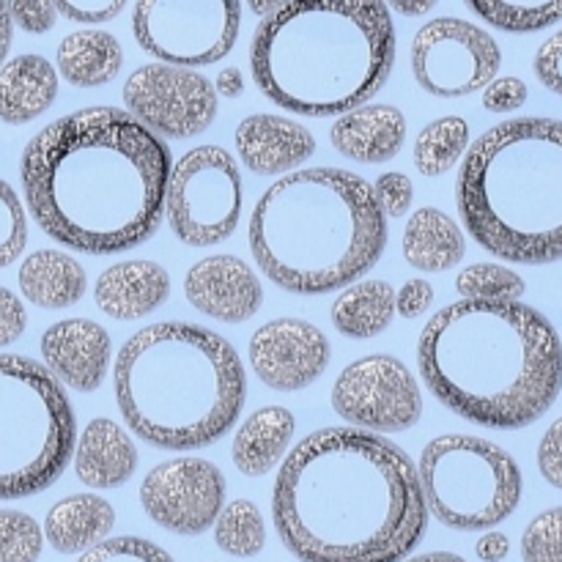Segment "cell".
<instances>
[{
    "label": "cell",
    "mask_w": 562,
    "mask_h": 562,
    "mask_svg": "<svg viewBox=\"0 0 562 562\" xmlns=\"http://www.w3.org/2000/svg\"><path fill=\"white\" fill-rule=\"evenodd\" d=\"M538 470L547 477V483L562 492V417L549 426L541 445H538Z\"/></svg>",
    "instance_id": "cell-43"
},
{
    "label": "cell",
    "mask_w": 562,
    "mask_h": 562,
    "mask_svg": "<svg viewBox=\"0 0 562 562\" xmlns=\"http://www.w3.org/2000/svg\"><path fill=\"white\" fill-rule=\"evenodd\" d=\"M236 154L256 176H285L316 154V137L300 121L256 113L236 126Z\"/></svg>",
    "instance_id": "cell-19"
},
{
    "label": "cell",
    "mask_w": 562,
    "mask_h": 562,
    "mask_svg": "<svg viewBox=\"0 0 562 562\" xmlns=\"http://www.w3.org/2000/svg\"><path fill=\"white\" fill-rule=\"evenodd\" d=\"M272 521L302 562H401L426 538L428 505L404 448L333 426L307 434L280 461Z\"/></svg>",
    "instance_id": "cell-2"
},
{
    "label": "cell",
    "mask_w": 562,
    "mask_h": 562,
    "mask_svg": "<svg viewBox=\"0 0 562 562\" xmlns=\"http://www.w3.org/2000/svg\"><path fill=\"white\" fill-rule=\"evenodd\" d=\"M333 409L362 431L401 434L423 417V393L398 357L371 355L346 366L335 379Z\"/></svg>",
    "instance_id": "cell-14"
},
{
    "label": "cell",
    "mask_w": 562,
    "mask_h": 562,
    "mask_svg": "<svg viewBox=\"0 0 562 562\" xmlns=\"http://www.w3.org/2000/svg\"><path fill=\"white\" fill-rule=\"evenodd\" d=\"M53 3L66 20L82 22V25H99V22L115 20L130 0H53Z\"/></svg>",
    "instance_id": "cell-40"
},
{
    "label": "cell",
    "mask_w": 562,
    "mask_h": 562,
    "mask_svg": "<svg viewBox=\"0 0 562 562\" xmlns=\"http://www.w3.org/2000/svg\"><path fill=\"white\" fill-rule=\"evenodd\" d=\"M247 241L278 289L318 296L376 267L387 247V217L373 184L351 170H291L258 198Z\"/></svg>",
    "instance_id": "cell-5"
},
{
    "label": "cell",
    "mask_w": 562,
    "mask_h": 562,
    "mask_svg": "<svg viewBox=\"0 0 562 562\" xmlns=\"http://www.w3.org/2000/svg\"><path fill=\"white\" fill-rule=\"evenodd\" d=\"M401 250L417 272H448L464 258L467 236L461 225L442 209L423 206L406 223Z\"/></svg>",
    "instance_id": "cell-26"
},
{
    "label": "cell",
    "mask_w": 562,
    "mask_h": 562,
    "mask_svg": "<svg viewBox=\"0 0 562 562\" xmlns=\"http://www.w3.org/2000/svg\"><path fill=\"white\" fill-rule=\"evenodd\" d=\"M461 223L510 263L562 261V121L510 119L483 132L456 181Z\"/></svg>",
    "instance_id": "cell-7"
},
{
    "label": "cell",
    "mask_w": 562,
    "mask_h": 562,
    "mask_svg": "<svg viewBox=\"0 0 562 562\" xmlns=\"http://www.w3.org/2000/svg\"><path fill=\"white\" fill-rule=\"evenodd\" d=\"M212 527L214 543L228 558H256L267 547V525L258 505L250 499H234L223 505Z\"/></svg>",
    "instance_id": "cell-31"
},
{
    "label": "cell",
    "mask_w": 562,
    "mask_h": 562,
    "mask_svg": "<svg viewBox=\"0 0 562 562\" xmlns=\"http://www.w3.org/2000/svg\"><path fill=\"white\" fill-rule=\"evenodd\" d=\"M470 148V124L461 115H442L423 126L420 135L415 137L412 148V162L423 176H445L464 159Z\"/></svg>",
    "instance_id": "cell-30"
},
{
    "label": "cell",
    "mask_w": 562,
    "mask_h": 562,
    "mask_svg": "<svg viewBox=\"0 0 562 562\" xmlns=\"http://www.w3.org/2000/svg\"><path fill=\"white\" fill-rule=\"evenodd\" d=\"M373 195H376L379 206H382L384 217H406L412 209V201H415V184L406 173H382L376 181H373Z\"/></svg>",
    "instance_id": "cell-38"
},
{
    "label": "cell",
    "mask_w": 562,
    "mask_h": 562,
    "mask_svg": "<svg viewBox=\"0 0 562 562\" xmlns=\"http://www.w3.org/2000/svg\"><path fill=\"white\" fill-rule=\"evenodd\" d=\"M58 71L44 55H16L0 64V121L27 124L53 108Z\"/></svg>",
    "instance_id": "cell-23"
},
{
    "label": "cell",
    "mask_w": 562,
    "mask_h": 562,
    "mask_svg": "<svg viewBox=\"0 0 562 562\" xmlns=\"http://www.w3.org/2000/svg\"><path fill=\"white\" fill-rule=\"evenodd\" d=\"M434 305V285L428 280L415 278L406 280L401 285V291H395V313L406 322L412 318H420L423 313H428V307Z\"/></svg>",
    "instance_id": "cell-44"
},
{
    "label": "cell",
    "mask_w": 562,
    "mask_h": 562,
    "mask_svg": "<svg viewBox=\"0 0 562 562\" xmlns=\"http://www.w3.org/2000/svg\"><path fill=\"white\" fill-rule=\"evenodd\" d=\"M126 428L159 450H201L239 420L247 373L223 335L187 322L137 329L113 366Z\"/></svg>",
    "instance_id": "cell-6"
},
{
    "label": "cell",
    "mask_w": 562,
    "mask_h": 562,
    "mask_svg": "<svg viewBox=\"0 0 562 562\" xmlns=\"http://www.w3.org/2000/svg\"><path fill=\"white\" fill-rule=\"evenodd\" d=\"M475 554L483 562H503L510 554V541L505 532H486L477 538Z\"/></svg>",
    "instance_id": "cell-46"
},
{
    "label": "cell",
    "mask_w": 562,
    "mask_h": 562,
    "mask_svg": "<svg viewBox=\"0 0 562 562\" xmlns=\"http://www.w3.org/2000/svg\"><path fill=\"white\" fill-rule=\"evenodd\" d=\"M77 562H176L157 543L146 541L137 536H121V538H104L97 547L86 549L77 558Z\"/></svg>",
    "instance_id": "cell-37"
},
{
    "label": "cell",
    "mask_w": 562,
    "mask_h": 562,
    "mask_svg": "<svg viewBox=\"0 0 562 562\" xmlns=\"http://www.w3.org/2000/svg\"><path fill=\"white\" fill-rule=\"evenodd\" d=\"M499 64L503 53L492 33L459 16H437L412 38V75L437 99L481 91L497 77Z\"/></svg>",
    "instance_id": "cell-12"
},
{
    "label": "cell",
    "mask_w": 562,
    "mask_h": 562,
    "mask_svg": "<svg viewBox=\"0 0 562 562\" xmlns=\"http://www.w3.org/2000/svg\"><path fill=\"white\" fill-rule=\"evenodd\" d=\"M428 514L459 532L494 530L521 503V470L499 445L467 434H442L417 461Z\"/></svg>",
    "instance_id": "cell-9"
},
{
    "label": "cell",
    "mask_w": 562,
    "mask_h": 562,
    "mask_svg": "<svg viewBox=\"0 0 562 562\" xmlns=\"http://www.w3.org/2000/svg\"><path fill=\"white\" fill-rule=\"evenodd\" d=\"M27 327V313L25 305L20 302V296L14 291L3 289L0 285V349L11 346L14 340L22 338Z\"/></svg>",
    "instance_id": "cell-45"
},
{
    "label": "cell",
    "mask_w": 562,
    "mask_h": 562,
    "mask_svg": "<svg viewBox=\"0 0 562 562\" xmlns=\"http://www.w3.org/2000/svg\"><path fill=\"white\" fill-rule=\"evenodd\" d=\"M212 86H214V91H217V97L239 99L241 93H245V75H241L236 66H228V69L220 71L217 80H214Z\"/></svg>",
    "instance_id": "cell-47"
},
{
    "label": "cell",
    "mask_w": 562,
    "mask_h": 562,
    "mask_svg": "<svg viewBox=\"0 0 562 562\" xmlns=\"http://www.w3.org/2000/svg\"><path fill=\"white\" fill-rule=\"evenodd\" d=\"M384 3L404 16H423V14H428V11H431L439 0H384Z\"/></svg>",
    "instance_id": "cell-48"
},
{
    "label": "cell",
    "mask_w": 562,
    "mask_h": 562,
    "mask_svg": "<svg viewBox=\"0 0 562 562\" xmlns=\"http://www.w3.org/2000/svg\"><path fill=\"white\" fill-rule=\"evenodd\" d=\"M296 420L285 406H263L252 412L234 434L231 459L245 477H263L285 459L294 439Z\"/></svg>",
    "instance_id": "cell-24"
},
{
    "label": "cell",
    "mask_w": 562,
    "mask_h": 562,
    "mask_svg": "<svg viewBox=\"0 0 562 562\" xmlns=\"http://www.w3.org/2000/svg\"><path fill=\"white\" fill-rule=\"evenodd\" d=\"M170 296V274L157 261H119L93 285L97 307L115 322H137L162 307Z\"/></svg>",
    "instance_id": "cell-20"
},
{
    "label": "cell",
    "mask_w": 562,
    "mask_h": 562,
    "mask_svg": "<svg viewBox=\"0 0 562 562\" xmlns=\"http://www.w3.org/2000/svg\"><path fill=\"white\" fill-rule=\"evenodd\" d=\"M456 291L461 300L514 302L525 296L527 285L519 272L503 267V263H472L459 272Z\"/></svg>",
    "instance_id": "cell-33"
},
{
    "label": "cell",
    "mask_w": 562,
    "mask_h": 562,
    "mask_svg": "<svg viewBox=\"0 0 562 562\" xmlns=\"http://www.w3.org/2000/svg\"><path fill=\"white\" fill-rule=\"evenodd\" d=\"M77 481L88 488H119L137 470V448L130 434L110 417H97L75 442Z\"/></svg>",
    "instance_id": "cell-22"
},
{
    "label": "cell",
    "mask_w": 562,
    "mask_h": 562,
    "mask_svg": "<svg viewBox=\"0 0 562 562\" xmlns=\"http://www.w3.org/2000/svg\"><path fill=\"white\" fill-rule=\"evenodd\" d=\"M417 368L453 415L519 431L558 401L562 344L554 324L525 302L461 300L423 327Z\"/></svg>",
    "instance_id": "cell-3"
},
{
    "label": "cell",
    "mask_w": 562,
    "mask_h": 562,
    "mask_svg": "<svg viewBox=\"0 0 562 562\" xmlns=\"http://www.w3.org/2000/svg\"><path fill=\"white\" fill-rule=\"evenodd\" d=\"M329 318L346 338H376L395 318V289L387 280H355L335 296Z\"/></svg>",
    "instance_id": "cell-29"
},
{
    "label": "cell",
    "mask_w": 562,
    "mask_h": 562,
    "mask_svg": "<svg viewBox=\"0 0 562 562\" xmlns=\"http://www.w3.org/2000/svg\"><path fill=\"white\" fill-rule=\"evenodd\" d=\"M11 31H14V25H11L9 9H5V0H0V64H3L5 55H9Z\"/></svg>",
    "instance_id": "cell-49"
},
{
    "label": "cell",
    "mask_w": 562,
    "mask_h": 562,
    "mask_svg": "<svg viewBox=\"0 0 562 562\" xmlns=\"http://www.w3.org/2000/svg\"><path fill=\"white\" fill-rule=\"evenodd\" d=\"M329 140L351 162H390L404 148L406 119L393 104L366 102L335 119L329 126Z\"/></svg>",
    "instance_id": "cell-21"
},
{
    "label": "cell",
    "mask_w": 562,
    "mask_h": 562,
    "mask_svg": "<svg viewBox=\"0 0 562 562\" xmlns=\"http://www.w3.org/2000/svg\"><path fill=\"white\" fill-rule=\"evenodd\" d=\"M483 22L505 33H536L562 20V0H464Z\"/></svg>",
    "instance_id": "cell-32"
},
{
    "label": "cell",
    "mask_w": 562,
    "mask_h": 562,
    "mask_svg": "<svg viewBox=\"0 0 562 562\" xmlns=\"http://www.w3.org/2000/svg\"><path fill=\"white\" fill-rule=\"evenodd\" d=\"M536 75L552 93L562 97V31L549 36L536 53Z\"/></svg>",
    "instance_id": "cell-42"
},
{
    "label": "cell",
    "mask_w": 562,
    "mask_h": 562,
    "mask_svg": "<svg viewBox=\"0 0 562 562\" xmlns=\"http://www.w3.org/2000/svg\"><path fill=\"white\" fill-rule=\"evenodd\" d=\"M140 505L148 519L176 536L212 530L225 505V477L206 459H170L157 464L140 483Z\"/></svg>",
    "instance_id": "cell-15"
},
{
    "label": "cell",
    "mask_w": 562,
    "mask_h": 562,
    "mask_svg": "<svg viewBox=\"0 0 562 562\" xmlns=\"http://www.w3.org/2000/svg\"><path fill=\"white\" fill-rule=\"evenodd\" d=\"M187 302L203 316L241 324L261 311L263 289L258 274L236 256H209L187 269Z\"/></svg>",
    "instance_id": "cell-17"
},
{
    "label": "cell",
    "mask_w": 562,
    "mask_h": 562,
    "mask_svg": "<svg viewBox=\"0 0 562 562\" xmlns=\"http://www.w3.org/2000/svg\"><path fill=\"white\" fill-rule=\"evenodd\" d=\"M5 9H9L11 25L31 36L53 31L55 20H58V9L53 0H5Z\"/></svg>",
    "instance_id": "cell-39"
},
{
    "label": "cell",
    "mask_w": 562,
    "mask_h": 562,
    "mask_svg": "<svg viewBox=\"0 0 562 562\" xmlns=\"http://www.w3.org/2000/svg\"><path fill=\"white\" fill-rule=\"evenodd\" d=\"M527 82L519 77H494L483 88V108L488 113H514L527 102Z\"/></svg>",
    "instance_id": "cell-41"
},
{
    "label": "cell",
    "mask_w": 562,
    "mask_h": 562,
    "mask_svg": "<svg viewBox=\"0 0 562 562\" xmlns=\"http://www.w3.org/2000/svg\"><path fill=\"white\" fill-rule=\"evenodd\" d=\"M27 245V214L9 181L0 179V269L11 267Z\"/></svg>",
    "instance_id": "cell-35"
},
{
    "label": "cell",
    "mask_w": 562,
    "mask_h": 562,
    "mask_svg": "<svg viewBox=\"0 0 562 562\" xmlns=\"http://www.w3.org/2000/svg\"><path fill=\"white\" fill-rule=\"evenodd\" d=\"M395 66V25L384 0H291L263 16L250 71L272 104L305 119L371 102Z\"/></svg>",
    "instance_id": "cell-4"
},
{
    "label": "cell",
    "mask_w": 562,
    "mask_h": 562,
    "mask_svg": "<svg viewBox=\"0 0 562 562\" xmlns=\"http://www.w3.org/2000/svg\"><path fill=\"white\" fill-rule=\"evenodd\" d=\"M241 0H135L132 33L162 64L212 66L236 47Z\"/></svg>",
    "instance_id": "cell-11"
},
{
    "label": "cell",
    "mask_w": 562,
    "mask_h": 562,
    "mask_svg": "<svg viewBox=\"0 0 562 562\" xmlns=\"http://www.w3.org/2000/svg\"><path fill=\"white\" fill-rule=\"evenodd\" d=\"M44 549V530L22 510L0 508V562H36Z\"/></svg>",
    "instance_id": "cell-34"
},
{
    "label": "cell",
    "mask_w": 562,
    "mask_h": 562,
    "mask_svg": "<svg viewBox=\"0 0 562 562\" xmlns=\"http://www.w3.org/2000/svg\"><path fill=\"white\" fill-rule=\"evenodd\" d=\"M525 562H562V508L538 514L521 536Z\"/></svg>",
    "instance_id": "cell-36"
},
{
    "label": "cell",
    "mask_w": 562,
    "mask_h": 562,
    "mask_svg": "<svg viewBox=\"0 0 562 562\" xmlns=\"http://www.w3.org/2000/svg\"><path fill=\"white\" fill-rule=\"evenodd\" d=\"M124 110L159 137L187 140L203 135L217 119L212 80L190 66L146 64L124 82Z\"/></svg>",
    "instance_id": "cell-13"
},
{
    "label": "cell",
    "mask_w": 562,
    "mask_h": 562,
    "mask_svg": "<svg viewBox=\"0 0 562 562\" xmlns=\"http://www.w3.org/2000/svg\"><path fill=\"white\" fill-rule=\"evenodd\" d=\"M115 510L99 494H71L55 503L44 519V541L58 554H82L113 532Z\"/></svg>",
    "instance_id": "cell-25"
},
{
    "label": "cell",
    "mask_w": 562,
    "mask_h": 562,
    "mask_svg": "<svg viewBox=\"0 0 562 562\" xmlns=\"http://www.w3.org/2000/svg\"><path fill=\"white\" fill-rule=\"evenodd\" d=\"M168 143L121 108H82L27 140L20 179L38 228L69 250L115 256L165 217Z\"/></svg>",
    "instance_id": "cell-1"
},
{
    "label": "cell",
    "mask_w": 562,
    "mask_h": 562,
    "mask_svg": "<svg viewBox=\"0 0 562 562\" xmlns=\"http://www.w3.org/2000/svg\"><path fill=\"white\" fill-rule=\"evenodd\" d=\"M401 562H467V560L453 552H428V554H417V558H404Z\"/></svg>",
    "instance_id": "cell-51"
},
{
    "label": "cell",
    "mask_w": 562,
    "mask_h": 562,
    "mask_svg": "<svg viewBox=\"0 0 562 562\" xmlns=\"http://www.w3.org/2000/svg\"><path fill=\"white\" fill-rule=\"evenodd\" d=\"M247 357L258 382L274 393H296L324 376L333 360V346L316 324L274 318L252 333Z\"/></svg>",
    "instance_id": "cell-16"
},
{
    "label": "cell",
    "mask_w": 562,
    "mask_h": 562,
    "mask_svg": "<svg viewBox=\"0 0 562 562\" xmlns=\"http://www.w3.org/2000/svg\"><path fill=\"white\" fill-rule=\"evenodd\" d=\"M75 442V409L47 366L0 355V499L47 492L69 467Z\"/></svg>",
    "instance_id": "cell-8"
},
{
    "label": "cell",
    "mask_w": 562,
    "mask_h": 562,
    "mask_svg": "<svg viewBox=\"0 0 562 562\" xmlns=\"http://www.w3.org/2000/svg\"><path fill=\"white\" fill-rule=\"evenodd\" d=\"M285 3H291V0H247V5H250L252 14H258V16H269L272 11L283 9Z\"/></svg>",
    "instance_id": "cell-50"
},
{
    "label": "cell",
    "mask_w": 562,
    "mask_h": 562,
    "mask_svg": "<svg viewBox=\"0 0 562 562\" xmlns=\"http://www.w3.org/2000/svg\"><path fill=\"white\" fill-rule=\"evenodd\" d=\"M60 77L75 88L108 86L124 66V49L119 38L99 27H82L60 38L55 53Z\"/></svg>",
    "instance_id": "cell-28"
},
{
    "label": "cell",
    "mask_w": 562,
    "mask_h": 562,
    "mask_svg": "<svg viewBox=\"0 0 562 562\" xmlns=\"http://www.w3.org/2000/svg\"><path fill=\"white\" fill-rule=\"evenodd\" d=\"M42 360L47 371L77 393H93L108 376L113 344L102 324L91 318H64L44 329Z\"/></svg>",
    "instance_id": "cell-18"
},
{
    "label": "cell",
    "mask_w": 562,
    "mask_h": 562,
    "mask_svg": "<svg viewBox=\"0 0 562 562\" xmlns=\"http://www.w3.org/2000/svg\"><path fill=\"white\" fill-rule=\"evenodd\" d=\"M241 173L220 146L190 148L168 176L165 214L187 247H212L231 239L241 217Z\"/></svg>",
    "instance_id": "cell-10"
},
{
    "label": "cell",
    "mask_w": 562,
    "mask_h": 562,
    "mask_svg": "<svg viewBox=\"0 0 562 562\" xmlns=\"http://www.w3.org/2000/svg\"><path fill=\"white\" fill-rule=\"evenodd\" d=\"M22 296L44 311H64L86 296V269L60 250H36L20 263L16 274Z\"/></svg>",
    "instance_id": "cell-27"
}]
</instances>
